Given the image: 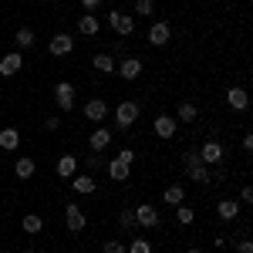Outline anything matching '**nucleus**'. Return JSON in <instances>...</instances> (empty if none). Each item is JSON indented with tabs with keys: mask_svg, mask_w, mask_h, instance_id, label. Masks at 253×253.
<instances>
[{
	"mask_svg": "<svg viewBox=\"0 0 253 253\" xmlns=\"http://www.w3.org/2000/svg\"><path fill=\"white\" fill-rule=\"evenodd\" d=\"M132 162H135V152H132V149H122V152L108 162V179H112V182H128Z\"/></svg>",
	"mask_w": 253,
	"mask_h": 253,
	"instance_id": "1",
	"label": "nucleus"
},
{
	"mask_svg": "<svg viewBox=\"0 0 253 253\" xmlns=\"http://www.w3.org/2000/svg\"><path fill=\"white\" fill-rule=\"evenodd\" d=\"M182 166H186V175L193 179V182H213V172H210V166H203V159H199V152H186V159H182Z\"/></svg>",
	"mask_w": 253,
	"mask_h": 253,
	"instance_id": "2",
	"label": "nucleus"
},
{
	"mask_svg": "<svg viewBox=\"0 0 253 253\" xmlns=\"http://www.w3.org/2000/svg\"><path fill=\"white\" fill-rule=\"evenodd\" d=\"M54 105H58L61 112H71L75 108V84L71 81H58L54 84Z\"/></svg>",
	"mask_w": 253,
	"mask_h": 253,
	"instance_id": "3",
	"label": "nucleus"
},
{
	"mask_svg": "<svg viewBox=\"0 0 253 253\" xmlns=\"http://www.w3.org/2000/svg\"><path fill=\"white\" fill-rule=\"evenodd\" d=\"M132 213H135V223L142 226V230H156L159 226V210L152 206V203H142V206H135Z\"/></svg>",
	"mask_w": 253,
	"mask_h": 253,
	"instance_id": "4",
	"label": "nucleus"
},
{
	"mask_svg": "<svg viewBox=\"0 0 253 253\" xmlns=\"http://www.w3.org/2000/svg\"><path fill=\"white\" fill-rule=\"evenodd\" d=\"M199 159H203V166H219L223 162V145L216 138H206L203 149H199Z\"/></svg>",
	"mask_w": 253,
	"mask_h": 253,
	"instance_id": "5",
	"label": "nucleus"
},
{
	"mask_svg": "<svg viewBox=\"0 0 253 253\" xmlns=\"http://www.w3.org/2000/svg\"><path fill=\"white\" fill-rule=\"evenodd\" d=\"M135 118H138V101H118V108H115V122L122 125V128L135 125Z\"/></svg>",
	"mask_w": 253,
	"mask_h": 253,
	"instance_id": "6",
	"label": "nucleus"
},
{
	"mask_svg": "<svg viewBox=\"0 0 253 253\" xmlns=\"http://www.w3.org/2000/svg\"><path fill=\"white\" fill-rule=\"evenodd\" d=\"M108 24H112V31H115L118 38H128V34L135 31V20L125 17L122 10H112V14H108Z\"/></svg>",
	"mask_w": 253,
	"mask_h": 253,
	"instance_id": "7",
	"label": "nucleus"
},
{
	"mask_svg": "<svg viewBox=\"0 0 253 253\" xmlns=\"http://www.w3.org/2000/svg\"><path fill=\"white\" fill-rule=\"evenodd\" d=\"M169 38H172V27H169L166 20H156V24L149 27V44H152V47H166Z\"/></svg>",
	"mask_w": 253,
	"mask_h": 253,
	"instance_id": "8",
	"label": "nucleus"
},
{
	"mask_svg": "<svg viewBox=\"0 0 253 253\" xmlns=\"http://www.w3.org/2000/svg\"><path fill=\"white\" fill-rule=\"evenodd\" d=\"M47 51H51L54 58H68V54L75 51V38H71V34H54L51 44H47Z\"/></svg>",
	"mask_w": 253,
	"mask_h": 253,
	"instance_id": "9",
	"label": "nucleus"
},
{
	"mask_svg": "<svg viewBox=\"0 0 253 253\" xmlns=\"http://www.w3.org/2000/svg\"><path fill=\"white\" fill-rule=\"evenodd\" d=\"M20 68H24V54H20V51H10V54L0 58V75H3V78H14Z\"/></svg>",
	"mask_w": 253,
	"mask_h": 253,
	"instance_id": "10",
	"label": "nucleus"
},
{
	"mask_svg": "<svg viewBox=\"0 0 253 253\" xmlns=\"http://www.w3.org/2000/svg\"><path fill=\"white\" fill-rule=\"evenodd\" d=\"M84 118L101 125V122L108 118V101H101V98H91V101H84Z\"/></svg>",
	"mask_w": 253,
	"mask_h": 253,
	"instance_id": "11",
	"label": "nucleus"
},
{
	"mask_svg": "<svg viewBox=\"0 0 253 253\" xmlns=\"http://www.w3.org/2000/svg\"><path fill=\"white\" fill-rule=\"evenodd\" d=\"M64 223H68V230H71V233H81L88 219H84V213H81V206L68 203V206H64Z\"/></svg>",
	"mask_w": 253,
	"mask_h": 253,
	"instance_id": "12",
	"label": "nucleus"
},
{
	"mask_svg": "<svg viewBox=\"0 0 253 253\" xmlns=\"http://www.w3.org/2000/svg\"><path fill=\"white\" fill-rule=\"evenodd\" d=\"M115 71H118L125 81H135L138 75H142V61H138V58H122V61L115 64Z\"/></svg>",
	"mask_w": 253,
	"mask_h": 253,
	"instance_id": "13",
	"label": "nucleus"
},
{
	"mask_svg": "<svg viewBox=\"0 0 253 253\" xmlns=\"http://www.w3.org/2000/svg\"><path fill=\"white\" fill-rule=\"evenodd\" d=\"M175 128H179V122H175L172 115H159L156 122H152V132H156L159 138H172Z\"/></svg>",
	"mask_w": 253,
	"mask_h": 253,
	"instance_id": "14",
	"label": "nucleus"
},
{
	"mask_svg": "<svg viewBox=\"0 0 253 253\" xmlns=\"http://www.w3.org/2000/svg\"><path fill=\"white\" fill-rule=\"evenodd\" d=\"M226 105H230L233 112H247V105H250L247 88H240V84H236V88H230V91H226Z\"/></svg>",
	"mask_w": 253,
	"mask_h": 253,
	"instance_id": "15",
	"label": "nucleus"
},
{
	"mask_svg": "<svg viewBox=\"0 0 253 253\" xmlns=\"http://www.w3.org/2000/svg\"><path fill=\"white\" fill-rule=\"evenodd\" d=\"M95 175H88V172H78V175H71V189L75 193H81V196H91L95 193Z\"/></svg>",
	"mask_w": 253,
	"mask_h": 253,
	"instance_id": "16",
	"label": "nucleus"
},
{
	"mask_svg": "<svg viewBox=\"0 0 253 253\" xmlns=\"http://www.w3.org/2000/svg\"><path fill=\"white\" fill-rule=\"evenodd\" d=\"M88 145H91V152H105V149H108V145H112V132H108V128H101V125H98L95 132H91V135H88Z\"/></svg>",
	"mask_w": 253,
	"mask_h": 253,
	"instance_id": "17",
	"label": "nucleus"
},
{
	"mask_svg": "<svg viewBox=\"0 0 253 253\" xmlns=\"http://www.w3.org/2000/svg\"><path fill=\"white\" fill-rule=\"evenodd\" d=\"M216 216H219L223 223H233L236 216H240V203H236V199H219V206H216Z\"/></svg>",
	"mask_w": 253,
	"mask_h": 253,
	"instance_id": "18",
	"label": "nucleus"
},
{
	"mask_svg": "<svg viewBox=\"0 0 253 253\" xmlns=\"http://www.w3.org/2000/svg\"><path fill=\"white\" fill-rule=\"evenodd\" d=\"M162 199H166L169 206H179V203H186V186H182V182H172V186H166Z\"/></svg>",
	"mask_w": 253,
	"mask_h": 253,
	"instance_id": "19",
	"label": "nucleus"
},
{
	"mask_svg": "<svg viewBox=\"0 0 253 253\" xmlns=\"http://www.w3.org/2000/svg\"><path fill=\"white\" fill-rule=\"evenodd\" d=\"M14 172H17V179H31V175L38 172V166H34V159H31V156H17Z\"/></svg>",
	"mask_w": 253,
	"mask_h": 253,
	"instance_id": "20",
	"label": "nucleus"
},
{
	"mask_svg": "<svg viewBox=\"0 0 253 253\" xmlns=\"http://www.w3.org/2000/svg\"><path fill=\"white\" fill-rule=\"evenodd\" d=\"M58 175H61V179L78 175V156H61L58 159Z\"/></svg>",
	"mask_w": 253,
	"mask_h": 253,
	"instance_id": "21",
	"label": "nucleus"
},
{
	"mask_svg": "<svg viewBox=\"0 0 253 253\" xmlns=\"http://www.w3.org/2000/svg\"><path fill=\"white\" fill-rule=\"evenodd\" d=\"M20 145V132L17 128H0V149L3 152H14Z\"/></svg>",
	"mask_w": 253,
	"mask_h": 253,
	"instance_id": "22",
	"label": "nucleus"
},
{
	"mask_svg": "<svg viewBox=\"0 0 253 253\" xmlns=\"http://www.w3.org/2000/svg\"><path fill=\"white\" fill-rule=\"evenodd\" d=\"M91 68H95V71H101V75H112V71H115V58H112L108 51H101V54H95V58H91Z\"/></svg>",
	"mask_w": 253,
	"mask_h": 253,
	"instance_id": "23",
	"label": "nucleus"
},
{
	"mask_svg": "<svg viewBox=\"0 0 253 253\" xmlns=\"http://www.w3.org/2000/svg\"><path fill=\"white\" fill-rule=\"evenodd\" d=\"M78 31L84 34V38H95L98 31H101V20H98L95 14H84V17L78 20Z\"/></svg>",
	"mask_w": 253,
	"mask_h": 253,
	"instance_id": "24",
	"label": "nucleus"
},
{
	"mask_svg": "<svg viewBox=\"0 0 253 253\" xmlns=\"http://www.w3.org/2000/svg\"><path fill=\"white\" fill-rule=\"evenodd\" d=\"M20 226H24V233H41V230H44V219L34 216V213H27L24 219H20Z\"/></svg>",
	"mask_w": 253,
	"mask_h": 253,
	"instance_id": "25",
	"label": "nucleus"
},
{
	"mask_svg": "<svg viewBox=\"0 0 253 253\" xmlns=\"http://www.w3.org/2000/svg\"><path fill=\"white\" fill-rule=\"evenodd\" d=\"M196 105L193 101H179V122H196Z\"/></svg>",
	"mask_w": 253,
	"mask_h": 253,
	"instance_id": "26",
	"label": "nucleus"
},
{
	"mask_svg": "<svg viewBox=\"0 0 253 253\" xmlns=\"http://www.w3.org/2000/svg\"><path fill=\"white\" fill-rule=\"evenodd\" d=\"M125 253H152V243L145 240V236H135L132 243H128V250Z\"/></svg>",
	"mask_w": 253,
	"mask_h": 253,
	"instance_id": "27",
	"label": "nucleus"
},
{
	"mask_svg": "<svg viewBox=\"0 0 253 253\" xmlns=\"http://www.w3.org/2000/svg\"><path fill=\"white\" fill-rule=\"evenodd\" d=\"M17 47H34V31L31 27H17Z\"/></svg>",
	"mask_w": 253,
	"mask_h": 253,
	"instance_id": "28",
	"label": "nucleus"
},
{
	"mask_svg": "<svg viewBox=\"0 0 253 253\" xmlns=\"http://www.w3.org/2000/svg\"><path fill=\"white\" fill-rule=\"evenodd\" d=\"M152 10H156V0H135V14L138 17H152Z\"/></svg>",
	"mask_w": 253,
	"mask_h": 253,
	"instance_id": "29",
	"label": "nucleus"
},
{
	"mask_svg": "<svg viewBox=\"0 0 253 253\" xmlns=\"http://www.w3.org/2000/svg\"><path fill=\"white\" fill-rule=\"evenodd\" d=\"M118 226H122V230H135L138 223H135V213H132V210H125V213L118 216Z\"/></svg>",
	"mask_w": 253,
	"mask_h": 253,
	"instance_id": "30",
	"label": "nucleus"
},
{
	"mask_svg": "<svg viewBox=\"0 0 253 253\" xmlns=\"http://www.w3.org/2000/svg\"><path fill=\"white\" fill-rule=\"evenodd\" d=\"M175 216H179V223H182V226H189V223L196 219V213L189 210V206H182V203H179V210H175Z\"/></svg>",
	"mask_w": 253,
	"mask_h": 253,
	"instance_id": "31",
	"label": "nucleus"
},
{
	"mask_svg": "<svg viewBox=\"0 0 253 253\" xmlns=\"http://www.w3.org/2000/svg\"><path fill=\"white\" fill-rule=\"evenodd\" d=\"M101 253H125V243H122V240H108V243L101 247Z\"/></svg>",
	"mask_w": 253,
	"mask_h": 253,
	"instance_id": "32",
	"label": "nucleus"
},
{
	"mask_svg": "<svg viewBox=\"0 0 253 253\" xmlns=\"http://www.w3.org/2000/svg\"><path fill=\"white\" fill-rule=\"evenodd\" d=\"M44 128H47V132H58V128H61V118L58 115H47V118H44Z\"/></svg>",
	"mask_w": 253,
	"mask_h": 253,
	"instance_id": "33",
	"label": "nucleus"
},
{
	"mask_svg": "<svg viewBox=\"0 0 253 253\" xmlns=\"http://www.w3.org/2000/svg\"><path fill=\"white\" fill-rule=\"evenodd\" d=\"M240 203H243V206H250V203H253V189H250V186H243V193H240Z\"/></svg>",
	"mask_w": 253,
	"mask_h": 253,
	"instance_id": "34",
	"label": "nucleus"
},
{
	"mask_svg": "<svg viewBox=\"0 0 253 253\" xmlns=\"http://www.w3.org/2000/svg\"><path fill=\"white\" fill-rule=\"evenodd\" d=\"M84 169H88V175L95 172V169H98V156H88V159H84Z\"/></svg>",
	"mask_w": 253,
	"mask_h": 253,
	"instance_id": "35",
	"label": "nucleus"
},
{
	"mask_svg": "<svg viewBox=\"0 0 253 253\" xmlns=\"http://www.w3.org/2000/svg\"><path fill=\"white\" fill-rule=\"evenodd\" d=\"M236 253H253V243L250 240H240V243H236Z\"/></svg>",
	"mask_w": 253,
	"mask_h": 253,
	"instance_id": "36",
	"label": "nucleus"
},
{
	"mask_svg": "<svg viewBox=\"0 0 253 253\" xmlns=\"http://www.w3.org/2000/svg\"><path fill=\"white\" fill-rule=\"evenodd\" d=\"M98 3H101V0H81V7H84L88 14H91V10H98Z\"/></svg>",
	"mask_w": 253,
	"mask_h": 253,
	"instance_id": "37",
	"label": "nucleus"
},
{
	"mask_svg": "<svg viewBox=\"0 0 253 253\" xmlns=\"http://www.w3.org/2000/svg\"><path fill=\"white\" fill-rule=\"evenodd\" d=\"M186 253H203V250H196V247H193V250H186Z\"/></svg>",
	"mask_w": 253,
	"mask_h": 253,
	"instance_id": "38",
	"label": "nucleus"
},
{
	"mask_svg": "<svg viewBox=\"0 0 253 253\" xmlns=\"http://www.w3.org/2000/svg\"><path fill=\"white\" fill-rule=\"evenodd\" d=\"M24 253H38V250H24Z\"/></svg>",
	"mask_w": 253,
	"mask_h": 253,
	"instance_id": "39",
	"label": "nucleus"
},
{
	"mask_svg": "<svg viewBox=\"0 0 253 253\" xmlns=\"http://www.w3.org/2000/svg\"><path fill=\"white\" fill-rule=\"evenodd\" d=\"M0 44H3V41H0Z\"/></svg>",
	"mask_w": 253,
	"mask_h": 253,
	"instance_id": "40",
	"label": "nucleus"
}]
</instances>
